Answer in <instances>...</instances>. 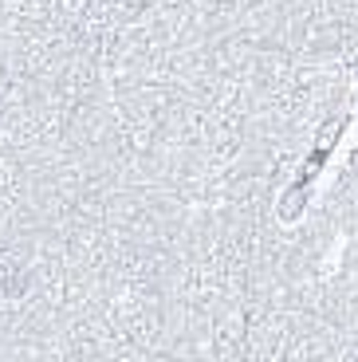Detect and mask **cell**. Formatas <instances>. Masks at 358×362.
Returning <instances> with one entry per match:
<instances>
[]
</instances>
